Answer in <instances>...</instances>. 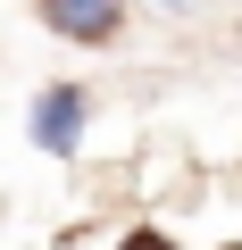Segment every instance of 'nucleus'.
Returning <instances> with one entry per match:
<instances>
[{
	"label": "nucleus",
	"instance_id": "f257e3e1",
	"mask_svg": "<svg viewBox=\"0 0 242 250\" xmlns=\"http://www.w3.org/2000/svg\"><path fill=\"white\" fill-rule=\"evenodd\" d=\"M42 25L67 34V42H100L117 25V0H42Z\"/></svg>",
	"mask_w": 242,
	"mask_h": 250
},
{
	"label": "nucleus",
	"instance_id": "f03ea898",
	"mask_svg": "<svg viewBox=\"0 0 242 250\" xmlns=\"http://www.w3.org/2000/svg\"><path fill=\"white\" fill-rule=\"evenodd\" d=\"M75 125H84V92H50L34 108V142L42 150H75Z\"/></svg>",
	"mask_w": 242,
	"mask_h": 250
},
{
	"label": "nucleus",
	"instance_id": "7ed1b4c3",
	"mask_svg": "<svg viewBox=\"0 0 242 250\" xmlns=\"http://www.w3.org/2000/svg\"><path fill=\"white\" fill-rule=\"evenodd\" d=\"M126 250H167V242H159V233H134V242H126Z\"/></svg>",
	"mask_w": 242,
	"mask_h": 250
}]
</instances>
